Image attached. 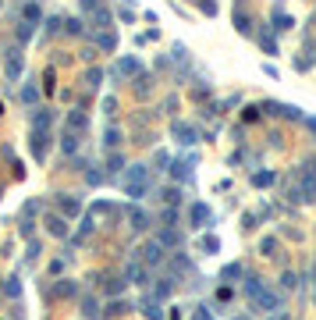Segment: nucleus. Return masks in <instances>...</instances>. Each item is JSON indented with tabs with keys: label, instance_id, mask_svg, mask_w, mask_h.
Wrapping results in <instances>:
<instances>
[{
	"label": "nucleus",
	"instance_id": "obj_35",
	"mask_svg": "<svg viewBox=\"0 0 316 320\" xmlns=\"http://www.w3.org/2000/svg\"><path fill=\"white\" fill-rule=\"evenodd\" d=\"M125 309H128L125 299H121V302H110V306H107V316H117V313H125Z\"/></svg>",
	"mask_w": 316,
	"mask_h": 320
},
{
	"label": "nucleus",
	"instance_id": "obj_38",
	"mask_svg": "<svg viewBox=\"0 0 316 320\" xmlns=\"http://www.w3.org/2000/svg\"><path fill=\"white\" fill-rule=\"evenodd\" d=\"M273 249H277V238H263V253L273 256Z\"/></svg>",
	"mask_w": 316,
	"mask_h": 320
},
{
	"label": "nucleus",
	"instance_id": "obj_41",
	"mask_svg": "<svg viewBox=\"0 0 316 320\" xmlns=\"http://www.w3.org/2000/svg\"><path fill=\"white\" fill-rule=\"evenodd\" d=\"M57 25H64V22H61V18H50V22H47V36H54V32H57Z\"/></svg>",
	"mask_w": 316,
	"mask_h": 320
},
{
	"label": "nucleus",
	"instance_id": "obj_44",
	"mask_svg": "<svg viewBox=\"0 0 316 320\" xmlns=\"http://www.w3.org/2000/svg\"><path fill=\"white\" fill-rule=\"evenodd\" d=\"M29 36H32V29H29V25H18V39H22V43H25Z\"/></svg>",
	"mask_w": 316,
	"mask_h": 320
},
{
	"label": "nucleus",
	"instance_id": "obj_8",
	"mask_svg": "<svg viewBox=\"0 0 316 320\" xmlns=\"http://www.w3.org/2000/svg\"><path fill=\"white\" fill-rule=\"evenodd\" d=\"M117 75L121 78H139L142 75V61L139 57H121L117 61Z\"/></svg>",
	"mask_w": 316,
	"mask_h": 320
},
{
	"label": "nucleus",
	"instance_id": "obj_1",
	"mask_svg": "<svg viewBox=\"0 0 316 320\" xmlns=\"http://www.w3.org/2000/svg\"><path fill=\"white\" fill-rule=\"evenodd\" d=\"M121 189H125V196L142 199L146 189H149V168H146V164H132V168H125V171H121Z\"/></svg>",
	"mask_w": 316,
	"mask_h": 320
},
{
	"label": "nucleus",
	"instance_id": "obj_18",
	"mask_svg": "<svg viewBox=\"0 0 316 320\" xmlns=\"http://www.w3.org/2000/svg\"><path fill=\"white\" fill-rule=\"evenodd\" d=\"M47 228H50L57 238H64V235H68V221H64V217H47Z\"/></svg>",
	"mask_w": 316,
	"mask_h": 320
},
{
	"label": "nucleus",
	"instance_id": "obj_13",
	"mask_svg": "<svg viewBox=\"0 0 316 320\" xmlns=\"http://www.w3.org/2000/svg\"><path fill=\"white\" fill-rule=\"evenodd\" d=\"M86 125H89L86 110H71V114H68V128H71V132H86Z\"/></svg>",
	"mask_w": 316,
	"mask_h": 320
},
{
	"label": "nucleus",
	"instance_id": "obj_4",
	"mask_svg": "<svg viewBox=\"0 0 316 320\" xmlns=\"http://www.w3.org/2000/svg\"><path fill=\"white\" fill-rule=\"evenodd\" d=\"M295 178L302 182V189H298L302 203H305V199H316V171L312 168H302V171H295Z\"/></svg>",
	"mask_w": 316,
	"mask_h": 320
},
{
	"label": "nucleus",
	"instance_id": "obj_15",
	"mask_svg": "<svg viewBox=\"0 0 316 320\" xmlns=\"http://www.w3.org/2000/svg\"><path fill=\"white\" fill-rule=\"evenodd\" d=\"M234 29H238L242 36H249V32H252V18H249V15H245L242 8H238V11H234Z\"/></svg>",
	"mask_w": 316,
	"mask_h": 320
},
{
	"label": "nucleus",
	"instance_id": "obj_24",
	"mask_svg": "<svg viewBox=\"0 0 316 320\" xmlns=\"http://www.w3.org/2000/svg\"><path fill=\"white\" fill-rule=\"evenodd\" d=\"M61 149H64V153H75V149H78V135H75V132H64V139H61Z\"/></svg>",
	"mask_w": 316,
	"mask_h": 320
},
{
	"label": "nucleus",
	"instance_id": "obj_30",
	"mask_svg": "<svg viewBox=\"0 0 316 320\" xmlns=\"http://www.w3.org/2000/svg\"><path fill=\"white\" fill-rule=\"evenodd\" d=\"M100 78H103V71H100V68H93V71L86 75V86H89V89H96V86H100Z\"/></svg>",
	"mask_w": 316,
	"mask_h": 320
},
{
	"label": "nucleus",
	"instance_id": "obj_46",
	"mask_svg": "<svg viewBox=\"0 0 316 320\" xmlns=\"http://www.w3.org/2000/svg\"><path fill=\"white\" fill-rule=\"evenodd\" d=\"M231 320H249V316H231Z\"/></svg>",
	"mask_w": 316,
	"mask_h": 320
},
{
	"label": "nucleus",
	"instance_id": "obj_23",
	"mask_svg": "<svg viewBox=\"0 0 316 320\" xmlns=\"http://www.w3.org/2000/svg\"><path fill=\"white\" fill-rule=\"evenodd\" d=\"M259 47H263V50H266V54H277V43H273V36H270V32H266V29H263V32H259Z\"/></svg>",
	"mask_w": 316,
	"mask_h": 320
},
{
	"label": "nucleus",
	"instance_id": "obj_37",
	"mask_svg": "<svg viewBox=\"0 0 316 320\" xmlns=\"http://www.w3.org/2000/svg\"><path fill=\"white\" fill-rule=\"evenodd\" d=\"M86 182H89V185H100V182H103V171H93V168H89V171H86Z\"/></svg>",
	"mask_w": 316,
	"mask_h": 320
},
{
	"label": "nucleus",
	"instance_id": "obj_25",
	"mask_svg": "<svg viewBox=\"0 0 316 320\" xmlns=\"http://www.w3.org/2000/svg\"><path fill=\"white\" fill-rule=\"evenodd\" d=\"M160 196H164V203H167V207H174V203H178V199H181V189H174V185H167V189H164Z\"/></svg>",
	"mask_w": 316,
	"mask_h": 320
},
{
	"label": "nucleus",
	"instance_id": "obj_22",
	"mask_svg": "<svg viewBox=\"0 0 316 320\" xmlns=\"http://www.w3.org/2000/svg\"><path fill=\"white\" fill-rule=\"evenodd\" d=\"M78 210H82V207H78V199H61V214L64 217H78Z\"/></svg>",
	"mask_w": 316,
	"mask_h": 320
},
{
	"label": "nucleus",
	"instance_id": "obj_32",
	"mask_svg": "<svg viewBox=\"0 0 316 320\" xmlns=\"http://www.w3.org/2000/svg\"><path fill=\"white\" fill-rule=\"evenodd\" d=\"M103 142H107V149H114L117 142H121V132H117V128H107V139H103Z\"/></svg>",
	"mask_w": 316,
	"mask_h": 320
},
{
	"label": "nucleus",
	"instance_id": "obj_33",
	"mask_svg": "<svg viewBox=\"0 0 316 320\" xmlns=\"http://www.w3.org/2000/svg\"><path fill=\"white\" fill-rule=\"evenodd\" d=\"M82 313H86V316H96V313H100V302H96V299H86V302H82Z\"/></svg>",
	"mask_w": 316,
	"mask_h": 320
},
{
	"label": "nucleus",
	"instance_id": "obj_5",
	"mask_svg": "<svg viewBox=\"0 0 316 320\" xmlns=\"http://www.w3.org/2000/svg\"><path fill=\"white\" fill-rule=\"evenodd\" d=\"M188 221H192V228H210L213 224V210L206 203H192L188 207Z\"/></svg>",
	"mask_w": 316,
	"mask_h": 320
},
{
	"label": "nucleus",
	"instance_id": "obj_39",
	"mask_svg": "<svg viewBox=\"0 0 316 320\" xmlns=\"http://www.w3.org/2000/svg\"><path fill=\"white\" fill-rule=\"evenodd\" d=\"M36 96H39V93H36L32 86H29V89H22V100H25V103H36Z\"/></svg>",
	"mask_w": 316,
	"mask_h": 320
},
{
	"label": "nucleus",
	"instance_id": "obj_7",
	"mask_svg": "<svg viewBox=\"0 0 316 320\" xmlns=\"http://www.w3.org/2000/svg\"><path fill=\"white\" fill-rule=\"evenodd\" d=\"M22 68H25V57H22L18 47H11V50H8V82H18V78H22Z\"/></svg>",
	"mask_w": 316,
	"mask_h": 320
},
{
	"label": "nucleus",
	"instance_id": "obj_28",
	"mask_svg": "<svg viewBox=\"0 0 316 320\" xmlns=\"http://www.w3.org/2000/svg\"><path fill=\"white\" fill-rule=\"evenodd\" d=\"M96 43H100L103 50H114V47H117V39H114L110 32H100V36H96Z\"/></svg>",
	"mask_w": 316,
	"mask_h": 320
},
{
	"label": "nucleus",
	"instance_id": "obj_14",
	"mask_svg": "<svg viewBox=\"0 0 316 320\" xmlns=\"http://www.w3.org/2000/svg\"><path fill=\"white\" fill-rule=\"evenodd\" d=\"M125 214H128V221H132V231H142V228L149 224V217H146L142 210H135V207H125Z\"/></svg>",
	"mask_w": 316,
	"mask_h": 320
},
{
	"label": "nucleus",
	"instance_id": "obj_11",
	"mask_svg": "<svg viewBox=\"0 0 316 320\" xmlns=\"http://www.w3.org/2000/svg\"><path fill=\"white\" fill-rule=\"evenodd\" d=\"M22 22H25L29 29H36L39 22H43V8H39V4H25V8H22Z\"/></svg>",
	"mask_w": 316,
	"mask_h": 320
},
{
	"label": "nucleus",
	"instance_id": "obj_12",
	"mask_svg": "<svg viewBox=\"0 0 316 320\" xmlns=\"http://www.w3.org/2000/svg\"><path fill=\"white\" fill-rule=\"evenodd\" d=\"M171 175L178 182H192V160H174L171 164Z\"/></svg>",
	"mask_w": 316,
	"mask_h": 320
},
{
	"label": "nucleus",
	"instance_id": "obj_20",
	"mask_svg": "<svg viewBox=\"0 0 316 320\" xmlns=\"http://www.w3.org/2000/svg\"><path fill=\"white\" fill-rule=\"evenodd\" d=\"M128 281L146 285V267H142V263H128Z\"/></svg>",
	"mask_w": 316,
	"mask_h": 320
},
{
	"label": "nucleus",
	"instance_id": "obj_6",
	"mask_svg": "<svg viewBox=\"0 0 316 320\" xmlns=\"http://www.w3.org/2000/svg\"><path fill=\"white\" fill-rule=\"evenodd\" d=\"M174 139L181 146H195V142H199V128L188 125V121H174Z\"/></svg>",
	"mask_w": 316,
	"mask_h": 320
},
{
	"label": "nucleus",
	"instance_id": "obj_10",
	"mask_svg": "<svg viewBox=\"0 0 316 320\" xmlns=\"http://www.w3.org/2000/svg\"><path fill=\"white\" fill-rule=\"evenodd\" d=\"M54 125V110H36L32 114V132H50Z\"/></svg>",
	"mask_w": 316,
	"mask_h": 320
},
{
	"label": "nucleus",
	"instance_id": "obj_17",
	"mask_svg": "<svg viewBox=\"0 0 316 320\" xmlns=\"http://www.w3.org/2000/svg\"><path fill=\"white\" fill-rule=\"evenodd\" d=\"M89 15H93V22H96V29H107V25H110V11H107V8H100V4H96V8H93Z\"/></svg>",
	"mask_w": 316,
	"mask_h": 320
},
{
	"label": "nucleus",
	"instance_id": "obj_45",
	"mask_svg": "<svg viewBox=\"0 0 316 320\" xmlns=\"http://www.w3.org/2000/svg\"><path fill=\"white\" fill-rule=\"evenodd\" d=\"M305 125H309V128H312V132H316V117H305Z\"/></svg>",
	"mask_w": 316,
	"mask_h": 320
},
{
	"label": "nucleus",
	"instance_id": "obj_21",
	"mask_svg": "<svg viewBox=\"0 0 316 320\" xmlns=\"http://www.w3.org/2000/svg\"><path fill=\"white\" fill-rule=\"evenodd\" d=\"M142 313H146L149 320H164V313H160V302H156V299H146V302H142Z\"/></svg>",
	"mask_w": 316,
	"mask_h": 320
},
{
	"label": "nucleus",
	"instance_id": "obj_19",
	"mask_svg": "<svg viewBox=\"0 0 316 320\" xmlns=\"http://www.w3.org/2000/svg\"><path fill=\"white\" fill-rule=\"evenodd\" d=\"M270 22H273V29H277V32H288V29L295 25V22L284 15V11H273V18H270Z\"/></svg>",
	"mask_w": 316,
	"mask_h": 320
},
{
	"label": "nucleus",
	"instance_id": "obj_34",
	"mask_svg": "<svg viewBox=\"0 0 316 320\" xmlns=\"http://www.w3.org/2000/svg\"><path fill=\"white\" fill-rule=\"evenodd\" d=\"M64 25H68V36H82V22L78 18H68Z\"/></svg>",
	"mask_w": 316,
	"mask_h": 320
},
{
	"label": "nucleus",
	"instance_id": "obj_27",
	"mask_svg": "<svg viewBox=\"0 0 316 320\" xmlns=\"http://www.w3.org/2000/svg\"><path fill=\"white\" fill-rule=\"evenodd\" d=\"M270 182H273L270 171H256V175H252V185H256V189H263V185H270Z\"/></svg>",
	"mask_w": 316,
	"mask_h": 320
},
{
	"label": "nucleus",
	"instance_id": "obj_2",
	"mask_svg": "<svg viewBox=\"0 0 316 320\" xmlns=\"http://www.w3.org/2000/svg\"><path fill=\"white\" fill-rule=\"evenodd\" d=\"M249 299H252V309H263V313H277L281 309V295L273 288H256Z\"/></svg>",
	"mask_w": 316,
	"mask_h": 320
},
{
	"label": "nucleus",
	"instance_id": "obj_3",
	"mask_svg": "<svg viewBox=\"0 0 316 320\" xmlns=\"http://www.w3.org/2000/svg\"><path fill=\"white\" fill-rule=\"evenodd\" d=\"M135 263H142V267H160L164 263V246L160 242H146L142 249H139V260Z\"/></svg>",
	"mask_w": 316,
	"mask_h": 320
},
{
	"label": "nucleus",
	"instance_id": "obj_42",
	"mask_svg": "<svg viewBox=\"0 0 316 320\" xmlns=\"http://www.w3.org/2000/svg\"><path fill=\"white\" fill-rule=\"evenodd\" d=\"M103 110H107V114H114V110H117V100H114V96H107V100H103Z\"/></svg>",
	"mask_w": 316,
	"mask_h": 320
},
{
	"label": "nucleus",
	"instance_id": "obj_31",
	"mask_svg": "<svg viewBox=\"0 0 316 320\" xmlns=\"http://www.w3.org/2000/svg\"><path fill=\"white\" fill-rule=\"evenodd\" d=\"M107 164H110V171H121V168H125V156H121V153H110Z\"/></svg>",
	"mask_w": 316,
	"mask_h": 320
},
{
	"label": "nucleus",
	"instance_id": "obj_36",
	"mask_svg": "<svg viewBox=\"0 0 316 320\" xmlns=\"http://www.w3.org/2000/svg\"><path fill=\"white\" fill-rule=\"evenodd\" d=\"M224 277H242V263H227L224 267Z\"/></svg>",
	"mask_w": 316,
	"mask_h": 320
},
{
	"label": "nucleus",
	"instance_id": "obj_43",
	"mask_svg": "<svg viewBox=\"0 0 316 320\" xmlns=\"http://www.w3.org/2000/svg\"><path fill=\"white\" fill-rule=\"evenodd\" d=\"M22 292V285H18V277H11V285H8V295H18Z\"/></svg>",
	"mask_w": 316,
	"mask_h": 320
},
{
	"label": "nucleus",
	"instance_id": "obj_16",
	"mask_svg": "<svg viewBox=\"0 0 316 320\" xmlns=\"http://www.w3.org/2000/svg\"><path fill=\"white\" fill-rule=\"evenodd\" d=\"M171 295V277H156V285H153V299H167Z\"/></svg>",
	"mask_w": 316,
	"mask_h": 320
},
{
	"label": "nucleus",
	"instance_id": "obj_9",
	"mask_svg": "<svg viewBox=\"0 0 316 320\" xmlns=\"http://www.w3.org/2000/svg\"><path fill=\"white\" fill-rule=\"evenodd\" d=\"M47 146H50V132H32V156L36 160L47 156Z\"/></svg>",
	"mask_w": 316,
	"mask_h": 320
},
{
	"label": "nucleus",
	"instance_id": "obj_29",
	"mask_svg": "<svg viewBox=\"0 0 316 320\" xmlns=\"http://www.w3.org/2000/svg\"><path fill=\"white\" fill-rule=\"evenodd\" d=\"M160 246H181V235L178 231H164L160 235Z\"/></svg>",
	"mask_w": 316,
	"mask_h": 320
},
{
	"label": "nucleus",
	"instance_id": "obj_26",
	"mask_svg": "<svg viewBox=\"0 0 316 320\" xmlns=\"http://www.w3.org/2000/svg\"><path fill=\"white\" fill-rule=\"evenodd\" d=\"M199 249H203V253H217V249H220V242H217V235H206L203 242H199Z\"/></svg>",
	"mask_w": 316,
	"mask_h": 320
},
{
	"label": "nucleus",
	"instance_id": "obj_40",
	"mask_svg": "<svg viewBox=\"0 0 316 320\" xmlns=\"http://www.w3.org/2000/svg\"><path fill=\"white\" fill-rule=\"evenodd\" d=\"M199 8H203L206 15H217V4H213V0H199Z\"/></svg>",
	"mask_w": 316,
	"mask_h": 320
}]
</instances>
